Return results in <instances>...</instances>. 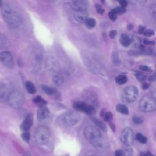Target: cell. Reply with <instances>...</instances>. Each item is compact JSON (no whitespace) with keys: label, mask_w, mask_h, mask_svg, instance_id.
<instances>
[{"label":"cell","mask_w":156,"mask_h":156,"mask_svg":"<svg viewBox=\"0 0 156 156\" xmlns=\"http://www.w3.org/2000/svg\"><path fill=\"white\" fill-rule=\"evenodd\" d=\"M84 136L87 140L98 149H104L105 147V140L100 130L94 126H87L84 130Z\"/></svg>","instance_id":"1"},{"label":"cell","mask_w":156,"mask_h":156,"mask_svg":"<svg viewBox=\"0 0 156 156\" xmlns=\"http://www.w3.org/2000/svg\"><path fill=\"white\" fill-rule=\"evenodd\" d=\"M2 15L7 25L12 29L18 27L22 23L21 15L10 5L4 2L1 6Z\"/></svg>","instance_id":"2"},{"label":"cell","mask_w":156,"mask_h":156,"mask_svg":"<svg viewBox=\"0 0 156 156\" xmlns=\"http://www.w3.org/2000/svg\"><path fill=\"white\" fill-rule=\"evenodd\" d=\"M80 116L74 112H67L60 115L57 119L58 124L65 127H70L76 124L80 120Z\"/></svg>","instance_id":"3"},{"label":"cell","mask_w":156,"mask_h":156,"mask_svg":"<svg viewBox=\"0 0 156 156\" xmlns=\"http://www.w3.org/2000/svg\"><path fill=\"white\" fill-rule=\"evenodd\" d=\"M50 138V130L49 128L44 126H39L34 132V138L35 141L40 144H46Z\"/></svg>","instance_id":"4"},{"label":"cell","mask_w":156,"mask_h":156,"mask_svg":"<svg viewBox=\"0 0 156 156\" xmlns=\"http://www.w3.org/2000/svg\"><path fill=\"white\" fill-rule=\"evenodd\" d=\"M7 101L10 107L14 108H19L24 102V96L21 91L14 90L10 93Z\"/></svg>","instance_id":"5"},{"label":"cell","mask_w":156,"mask_h":156,"mask_svg":"<svg viewBox=\"0 0 156 156\" xmlns=\"http://www.w3.org/2000/svg\"><path fill=\"white\" fill-rule=\"evenodd\" d=\"M140 108L145 112H150L156 109V101L149 96H144L139 102Z\"/></svg>","instance_id":"6"},{"label":"cell","mask_w":156,"mask_h":156,"mask_svg":"<svg viewBox=\"0 0 156 156\" xmlns=\"http://www.w3.org/2000/svg\"><path fill=\"white\" fill-rule=\"evenodd\" d=\"M138 94V88L133 85L129 86L126 87L122 93V100L128 103H131L134 102Z\"/></svg>","instance_id":"7"},{"label":"cell","mask_w":156,"mask_h":156,"mask_svg":"<svg viewBox=\"0 0 156 156\" xmlns=\"http://www.w3.org/2000/svg\"><path fill=\"white\" fill-rule=\"evenodd\" d=\"M73 107L77 111H81L88 115H94L96 112L94 107L83 101H77L74 102Z\"/></svg>","instance_id":"8"},{"label":"cell","mask_w":156,"mask_h":156,"mask_svg":"<svg viewBox=\"0 0 156 156\" xmlns=\"http://www.w3.org/2000/svg\"><path fill=\"white\" fill-rule=\"evenodd\" d=\"M121 141L127 146H130L133 143V133L130 127L125 128L121 134Z\"/></svg>","instance_id":"9"},{"label":"cell","mask_w":156,"mask_h":156,"mask_svg":"<svg viewBox=\"0 0 156 156\" xmlns=\"http://www.w3.org/2000/svg\"><path fill=\"white\" fill-rule=\"evenodd\" d=\"M0 61L1 63L7 68L11 69L13 67L14 62L10 52L4 51L0 53Z\"/></svg>","instance_id":"10"},{"label":"cell","mask_w":156,"mask_h":156,"mask_svg":"<svg viewBox=\"0 0 156 156\" xmlns=\"http://www.w3.org/2000/svg\"><path fill=\"white\" fill-rule=\"evenodd\" d=\"M71 7L74 12L86 11L87 9V2L85 1H73L71 2Z\"/></svg>","instance_id":"11"},{"label":"cell","mask_w":156,"mask_h":156,"mask_svg":"<svg viewBox=\"0 0 156 156\" xmlns=\"http://www.w3.org/2000/svg\"><path fill=\"white\" fill-rule=\"evenodd\" d=\"M33 123V115L29 113L25 118L24 120L21 125V129L24 131L27 132L31 127Z\"/></svg>","instance_id":"12"},{"label":"cell","mask_w":156,"mask_h":156,"mask_svg":"<svg viewBox=\"0 0 156 156\" xmlns=\"http://www.w3.org/2000/svg\"><path fill=\"white\" fill-rule=\"evenodd\" d=\"M9 88L5 83L0 85V102L7 101V98L10 94Z\"/></svg>","instance_id":"13"},{"label":"cell","mask_w":156,"mask_h":156,"mask_svg":"<svg viewBox=\"0 0 156 156\" xmlns=\"http://www.w3.org/2000/svg\"><path fill=\"white\" fill-rule=\"evenodd\" d=\"M74 18L76 21L79 23H85L88 19V13L87 11H80L75 12L74 13Z\"/></svg>","instance_id":"14"},{"label":"cell","mask_w":156,"mask_h":156,"mask_svg":"<svg viewBox=\"0 0 156 156\" xmlns=\"http://www.w3.org/2000/svg\"><path fill=\"white\" fill-rule=\"evenodd\" d=\"M49 111L48 108L44 106H41L37 112V119L38 121H43L49 115Z\"/></svg>","instance_id":"15"},{"label":"cell","mask_w":156,"mask_h":156,"mask_svg":"<svg viewBox=\"0 0 156 156\" xmlns=\"http://www.w3.org/2000/svg\"><path fill=\"white\" fill-rule=\"evenodd\" d=\"M46 68L51 71H54L57 69V63L55 59L52 57H49L46 61Z\"/></svg>","instance_id":"16"},{"label":"cell","mask_w":156,"mask_h":156,"mask_svg":"<svg viewBox=\"0 0 156 156\" xmlns=\"http://www.w3.org/2000/svg\"><path fill=\"white\" fill-rule=\"evenodd\" d=\"M120 42L123 46L128 47L130 44V38L127 34H122L121 35Z\"/></svg>","instance_id":"17"},{"label":"cell","mask_w":156,"mask_h":156,"mask_svg":"<svg viewBox=\"0 0 156 156\" xmlns=\"http://www.w3.org/2000/svg\"><path fill=\"white\" fill-rule=\"evenodd\" d=\"M26 90L30 94H34L36 92V88L34 83L30 81H26L25 83Z\"/></svg>","instance_id":"18"},{"label":"cell","mask_w":156,"mask_h":156,"mask_svg":"<svg viewBox=\"0 0 156 156\" xmlns=\"http://www.w3.org/2000/svg\"><path fill=\"white\" fill-rule=\"evenodd\" d=\"M41 89L43 90V91L48 95H54L56 93L55 90L49 86H48L46 85H41Z\"/></svg>","instance_id":"19"},{"label":"cell","mask_w":156,"mask_h":156,"mask_svg":"<svg viewBox=\"0 0 156 156\" xmlns=\"http://www.w3.org/2000/svg\"><path fill=\"white\" fill-rule=\"evenodd\" d=\"M92 120L93 121V122L95 124V125L99 128L101 130L104 131V132H106L107 130V127H106V126L105 124L102 122L101 121H100L99 119H97V118H92Z\"/></svg>","instance_id":"20"},{"label":"cell","mask_w":156,"mask_h":156,"mask_svg":"<svg viewBox=\"0 0 156 156\" xmlns=\"http://www.w3.org/2000/svg\"><path fill=\"white\" fill-rule=\"evenodd\" d=\"M7 46V38L3 34H0V49H4Z\"/></svg>","instance_id":"21"},{"label":"cell","mask_w":156,"mask_h":156,"mask_svg":"<svg viewBox=\"0 0 156 156\" xmlns=\"http://www.w3.org/2000/svg\"><path fill=\"white\" fill-rule=\"evenodd\" d=\"M116 109L118 112L121 113H122L124 115H127L129 113V110L127 107L124 104H118L116 107Z\"/></svg>","instance_id":"22"},{"label":"cell","mask_w":156,"mask_h":156,"mask_svg":"<svg viewBox=\"0 0 156 156\" xmlns=\"http://www.w3.org/2000/svg\"><path fill=\"white\" fill-rule=\"evenodd\" d=\"M53 81L57 86H61L63 83V77L59 74H56L53 77Z\"/></svg>","instance_id":"23"},{"label":"cell","mask_w":156,"mask_h":156,"mask_svg":"<svg viewBox=\"0 0 156 156\" xmlns=\"http://www.w3.org/2000/svg\"><path fill=\"white\" fill-rule=\"evenodd\" d=\"M116 82L119 85L125 84L127 82V77L125 74H120L116 77Z\"/></svg>","instance_id":"24"},{"label":"cell","mask_w":156,"mask_h":156,"mask_svg":"<svg viewBox=\"0 0 156 156\" xmlns=\"http://www.w3.org/2000/svg\"><path fill=\"white\" fill-rule=\"evenodd\" d=\"M130 44H132L133 46L137 48H140L141 46H142L141 40L140 38L137 37H132L130 38Z\"/></svg>","instance_id":"25"},{"label":"cell","mask_w":156,"mask_h":156,"mask_svg":"<svg viewBox=\"0 0 156 156\" xmlns=\"http://www.w3.org/2000/svg\"><path fill=\"white\" fill-rule=\"evenodd\" d=\"M33 101L35 104L41 105V107L44 106V105H46L47 104V102L44 99H43L41 97H40V96H37L35 97L33 99Z\"/></svg>","instance_id":"26"},{"label":"cell","mask_w":156,"mask_h":156,"mask_svg":"<svg viewBox=\"0 0 156 156\" xmlns=\"http://www.w3.org/2000/svg\"><path fill=\"white\" fill-rule=\"evenodd\" d=\"M85 23L87 27L91 29V28H93L94 27H95V26L96 24V21L94 18H88Z\"/></svg>","instance_id":"27"},{"label":"cell","mask_w":156,"mask_h":156,"mask_svg":"<svg viewBox=\"0 0 156 156\" xmlns=\"http://www.w3.org/2000/svg\"><path fill=\"white\" fill-rule=\"evenodd\" d=\"M135 138H136V140H138L141 144H145L147 142V138L144 135H143V134H141L140 133H138L136 135Z\"/></svg>","instance_id":"28"},{"label":"cell","mask_w":156,"mask_h":156,"mask_svg":"<svg viewBox=\"0 0 156 156\" xmlns=\"http://www.w3.org/2000/svg\"><path fill=\"white\" fill-rule=\"evenodd\" d=\"M149 13L153 17L156 18V2L153 3L150 5Z\"/></svg>","instance_id":"29"},{"label":"cell","mask_w":156,"mask_h":156,"mask_svg":"<svg viewBox=\"0 0 156 156\" xmlns=\"http://www.w3.org/2000/svg\"><path fill=\"white\" fill-rule=\"evenodd\" d=\"M114 13H115L116 15L118 13H124L126 12V9L124 7H118L115 9H113L112 10Z\"/></svg>","instance_id":"30"},{"label":"cell","mask_w":156,"mask_h":156,"mask_svg":"<svg viewBox=\"0 0 156 156\" xmlns=\"http://www.w3.org/2000/svg\"><path fill=\"white\" fill-rule=\"evenodd\" d=\"M112 118H113V115L110 112H107L104 116V119L107 122L110 121L112 119Z\"/></svg>","instance_id":"31"},{"label":"cell","mask_w":156,"mask_h":156,"mask_svg":"<svg viewBox=\"0 0 156 156\" xmlns=\"http://www.w3.org/2000/svg\"><path fill=\"white\" fill-rule=\"evenodd\" d=\"M30 133L29 132H24L22 133L21 135V137L23 139V140L26 142H29V141L30 140Z\"/></svg>","instance_id":"32"},{"label":"cell","mask_w":156,"mask_h":156,"mask_svg":"<svg viewBox=\"0 0 156 156\" xmlns=\"http://www.w3.org/2000/svg\"><path fill=\"white\" fill-rule=\"evenodd\" d=\"M136 77L140 81V82H144L146 79V76L143 74L140 73H136L135 74Z\"/></svg>","instance_id":"33"},{"label":"cell","mask_w":156,"mask_h":156,"mask_svg":"<svg viewBox=\"0 0 156 156\" xmlns=\"http://www.w3.org/2000/svg\"><path fill=\"white\" fill-rule=\"evenodd\" d=\"M108 16H109L110 19L113 21H115L117 18V15L115 13H114L112 10H111L108 13Z\"/></svg>","instance_id":"34"},{"label":"cell","mask_w":156,"mask_h":156,"mask_svg":"<svg viewBox=\"0 0 156 156\" xmlns=\"http://www.w3.org/2000/svg\"><path fill=\"white\" fill-rule=\"evenodd\" d=\"M133 121L134 122L135 124H141L143 122V119L140 117H138V116H134L133 118Z\"/></svg>","instance_id":"35"},{"label":"cell","mask_w":156,"mask_h":156,"mask_svg":"<svg viewBox=\"0 0 156 156\" xmlns=\"http://www.w3.org/2000/svg\"><path fill=\"white\" fill-rule=\"evenodd\" d=\"M140 69L142 71H147V72H152V70L151 69V68L146 65H140L139 66Z\"/></svg>","instance_id":"36"},{"label":"cell","mask_w":156,"mask_h":156,"mask_svg":"<svg viewBox=\"0 0 156 156\" xmlns=\"http://www.w3.org/2000/svg\"><path fill=\"white\" fill-rule=\"evenodd\" d=\"M144 35L146 37H151L154 35V31L152 30H147L144 32Z\"/></svg>","instance_id":"37"},{"label":"cell","mask_w":156,"mask_h":156,"mask_svg":"<svg viewBox=\"0 0 156 156\" xmlns=\"http://www.w3.org/2000/svg\"><path fill=\"white\" fill-rule=\"evenodd\" d=\"M96 10H97V12L99 14H102L104 12V10L101 7V5H99V4H96Z\"/></svg>","instance_id":"38"},{"label":"cell","mask_w":156,"mask_h":156,"mask_svg":"<svg viewBox=\"0 0 156 156\" xmlns=\"http://www.w3.org/2000/svg\"><path fill=\"white\" fill-rule=\"evenodd\" d=\"M116 34H117L116 30H111V31L110 32V33H109L110 38H115V37L116 35Z\"/></svg>","instance_id":"39"},{"label":"cell","mask_w":156,"mask_h":156,"mask_svg":"<svg viewBox=\"0 0 156 156\" xmlns=\"http://www.w3.org/2000/svg\"><path fill=\"white\" fill-rule=\"evenodd\" d=\"M115 156H124V152L122 150H116L115 152Z\"/></svg>","instance_id":"40"},{"label":"cell","mask_w":156,"mask_h":156,"mask_svg":"<svg viewBox=\"0 0 156 156\" xmlns=\"http://www.w3.org/2000/svg\"><path fill=\"white\" fill-rule=\"evenodd\" d=\"M148 80L149 82H154L156 81V73L155 74H154L153 75L149 77L148 78Z\"/></svg>","instance_id":"41"},{"label":"cell","mask_w":156,"mask_h":156,"mask_svg":"<svg viewBox=\"0 0 156 156\" xmlns=\"http://www.w3.org/2000/svg\"><path fill=\"white\" fill-rule=\"evenodd\" d=\"M140 156H154L151 152L147 151V152H144L140 153Z\"/></svg>","instance_id":"42"},{"label":"cell","mask_w":156,"mask_h":156,"mask_svg":"<svg viewBox=\"0 0 156 156\" xmlns=\"http://www.w3.org/2000/svg\"><path fill=\"white\" fill-rule=\"evenodd\" d=\"M119 4L121 5L122 7H126L127 5V2L126 0H121L119 1Z\"/></svg>","instance_id":"43"},{"label":"cell","mask_w":156,"mask_h":156,"mask_svg":"<svg viewBox=\"0 0 156 156\" xmlns=\"http://www.w3.org/2000/svg\"><path fill=\"white\" fill-rule=\"evenodd\" d=\"M144 32H145V27L142 26H139V29H138L139 34H144Z\"/></svg>","instance_id":"44"},{"label":"cell","mask_w":156,"mask_h":156,"mask_svg":"<svg viewBox=\"0 0 156 156\" xmlns=\"http://www.w3.org/2000/svg\"><path fill=\"white\" fill-rule=\"evenodd\" d=\"M143 43H144V44H154L155 43H154V41H149V40H147V39H144V40H143Z\"/></svg>","instance_id":"45"},{"label":"cell","mask_w":156,"mask_h":156,"mask_svg":"<svg viewBox=\"0 0 156 156\" xmlns=\"http://www.w3.org/2000/svg\"><path fill=\"white\" fill-rule=\"evenodd\" d=\"M150 85L149 83H146V82H144L143 84H142V88L143 90H147L148 89V88L149 87Z\"/></svg>","instance_id":"46"},{"label":"cell","mask_w":156,"mask_h":156,"mask_svg":"<svg viewBox=\"0 0 156 156\" xmlns=\"http://www.w3.org/2000/svg\"><path fill=\"white\" fill-rule=\"evenodd\" d=\"M110 127H111L112 130H113V131L115 132V125L113 124H110Z\"/></svg>","instance_id":"47"},{"label":"cell","mask_w":156,"mask_h":156,"mask_svg":"<svg viewBox=\"0 0 156 156\" xmlns=\"http://www.w3.org/2000/svg\"><path fill=\"white\" fill-rule=\"evenodd\" d=\"M105 113H106V112H105V110H104V109L102 110L101 112V116H102V117H104V115H105Z\"/></svg>","instance_id":"48"},{"label":"cell","mask_w":156,"mask_h":156,"mask_svg":"<svg viewBox=\"0 0 156 156\" xmlns=\"http://www.w3.org/2000/svg\"><path fill=\"white\" fill-rule=\"evenodd\" d=\"M133 25L132 24H129L128 25V26H127V28H128V29L129 30H131V29H133Z\"/></svg>","instance_id":"49"},{"label":"cell","mask_w":156,"mask_h":156,"mask_svg":"<svg viewBox=\"0 0 156 156\" xmlns=\"http://www.w3.org/2000/svg\"><path fill=\"white\" fill-rule=\"evenodd\" d=\"M91 156H99V155H93Z\"/></svg>","instance_id":"50"},{"label":"cell","mask_w":156,"mask_h":156,"mask_svg":"<svg viewBox=\"0 0 156 156\" xmlns=\"http://www.w3.org/2000/svg\"><path fill=\"white\" fill-rule=\"evenodd\" d=\"M24 156H29V155H24Z\"/></svg>","instance_id":"51"}]
</instances>
